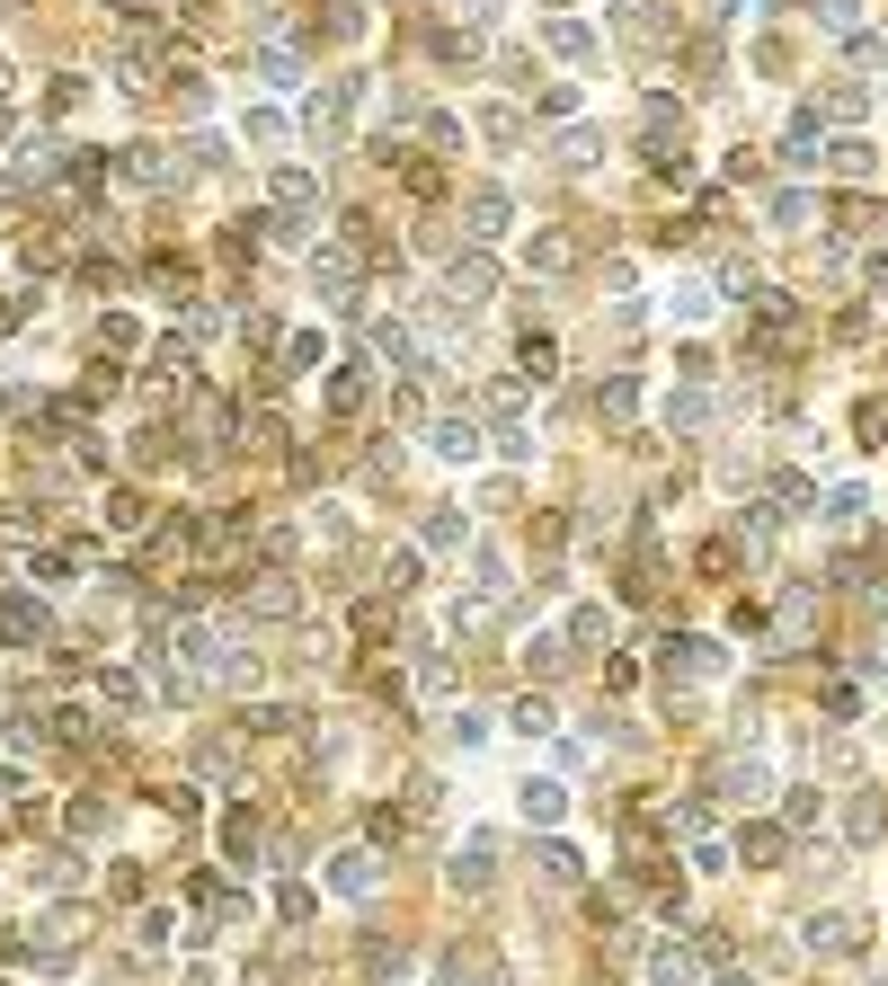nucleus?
Listing matches in <instances>:
<instances>
[{
	"label": "nucleus",
	"mask_w": 888,
	"mask_h": 986,
	"mask_svg": "<svg viewBox=\"0 0 888 986\" xmlns=\"http://www.w3.org/2000/svg\"><path fill=\"white\" fill-rule=\"evenodd\" d=\"M711 782H720V792H729V800H765V782H773V773H765L756 756H729V764H720Z\"/></svg>",
	"instance_id": "1"
},
{
	"label": "nucleus",
	"mask_w": 888,
	"mask_h": 986,
	"mask_svg": "<svg viewBox=\"0 0 888 986\" xmlns=\"http://www.w3.org/2000/svg\"><path fill=\"white\" fill-rule=\"evenodd\" d=\"M347 107H356V81H338V90H320V98H311V134L329 143L338 124H347Z\"/></svg>",
	"instance_id": "2"
},
{
	"label": "nucleus",
	"mask_w": 888,
	"mask_h": 986,
	"mask_svg": "<svg viewBox=\"0 0 888 986\" xmlns=\"http://www.w3.org/2000/svg\"><path fill=\"white\" fill-rule=\"evenodd\" d=\"M782 161H791V169H808V161H817V107H800V116H791V134H782Z\"/></svg>",
	"instance_id": "3"
},
{
	"label": "nucleus",
	"mask_w": 888,
	"mask_h": 986,
	"mask_svg": "<svg viewBox=\"0 0 888 986\" xmlns=\"http://www.w3.org/2000/svg\"><path fill=\"white\" fill-rule=\"evenodd\" d=\"M258 81H276V90H303V54H294V45H267V54H258Z\"/></svg>",
	"instance_id": "4"
},
{
	"label": "nucleus",
	"mask_w": 888,
	"mask_h": 986,
	"mask_svg": "<svg viewBox=\"0 0 888 986\" xmlns=\"http://www.w3.org/2000/svg\"><path fill=\"white\" fill-rule=\"evenodd\" d=\"M489 853H498L489 835H471V844H462V863H453V889H489Z\"/></svg>",
	"instance_id": "5"
},
{
	"label": "nucleus",
	"mask_w": 888,
	"mask_h": 986,
	"mask_svg": "<svg viewBox=\"0 0 888 986\" xmlns=\"http://www.w3.org/2000/svg\"><path fill=\"white\" fill-rule=\"evenodd\" d=\"M507 223H516V205H507L498 187H481V195H471V231H481V240H489V231H507Z\"/></svg>",
	"instance_id": "6"
},
{
	"label": "nucleus",
	"mask_w": 888,
	"mask_h": 986,
	"mask_svg": "<svg viewBox=\"0 0 888 986\" xmlns=\"http://www.w3.org/2000/svg\"><path fill=\"white\" fill-rule=\"evenodd\" d=\"M489 285H498V268H489V258H462V268H453V285H445V294H453V302H481Z\"/></svg>",
	"instance_id": "7"
},
{
	"label": "nucleus",
	"mask_w": 888,
	"mask_h": 986,
	"mask_svg": "<svg viewBox=\"0 0 888 986\" xmlns=\"http://www.w3.org/2000/svg\"><path fill=\"white\" fill-rule=\"evenodd\" d=\"M311 195H320V187H311V169H276V205H294V214H285V231L303 223V205H311Z\"/></svg>",
	"instance_id": "8"
},
{
	"label": "nucleus",
	"mask_w": 888,
	"mask_h": 986,
	"mask_svg": "<svg viewBox=\"0 0 888 986\" xmlns=\"http://www.w3.org/2000/svg\"><path fill=\"white\" fill-rule=\"evenodd\" d=\"M560 809H569V792H560V782H524V818H533V827H552Z\"/></svg>",
	"instance_id": "9"
},
{
	"label": "nucleus",
	"mask_w": 888,
	"mask_h": 986,
	"mask_svg": "<svg viewBox=\"0 0 888 986\" xmlns=\"http://www.w3.org/2000/svg\"><path fill=\"white\" fill-rule=\"evenodd\" d=\"M0 631H19V640H45V614L27 596H0Z\"/></svg>",
	"instance_id": "10"
},
{
	"label": "nucleus",
	"mask_w": 888,
	"mask_h": 986,
	"mask_svg": "<svg viewBox=\"0 0 888 986\" xmlns=\"http://www.w3.org/2000/svg\"><path fill=\"white\" fill-rule=\"evenodd\" d=\"M649 977H658V986H694V951H675V942H666V951L649 960Z\"/></svg>",
	"instance_id": "11"
},
{
	"label": "nucleus",
	"mask_w": 888,
	"mask_h": 986,
	"mask_svg": "<svg viewBox=\"0 0 888 986\" xmlns=\"http://www.w3.org/2000/svg\"><path fill=\"white\" fill-rule=\"evenodd\" d=\"M595 409H604V418H631V409H640V382H604Z\"/></svg>",
	"instance_id": "12"
},
{
	"label": "nucleus",
	"mask_w": 888,
	"mask_h": 986,
	"mask_svg": "<svg viewBox=\"0 0 888 986\" xmlns=\"http://www.w3.org/2000/svg\"><path fill=\"white\" fill-rule=\"evenodd\" d=\"M552 45H560L569 62H595V36H587V27H569V19H552Z\"/></svg>",
	"instance_id": "13"
},
{
	"label": "nucleus",
	"mask_w": 888,
	"mask_h": 986,
	"mask_svg": "<svg viewBox=\"0 0 888 986\" xmlns=\"http://www.w3.org/2000/svg\"><path fill=\"white\" fill-rule=\"evenodd\" d=\"M862 507H871V489H862V480H844V489L827 498V515H836V524H862Z\"/></svg>",
	"instance_id": "14"
},
{
	"label": "nucleus",
	"mask_w": 888,
	"mask_h": 986,
	"mask_svg": "<svg viewBox=\"0 0 888 986\" xmlns=\"http://www.w3.org/2000/svg\"><path fill=\"white\" fill-rule=\"evenodd\" d=\"M782 853H791L782 827H756V835H746V863H782Z\"/></svg>",
	"instance_id": "15"
},
{
	"label": "nucleus",
	"mask_w": 888,
	"mask_h": 986,
	"mask_svg": "<svg viewBox=\"0 0 888 986\" xmlns=\"http://www.w3.org/2000/svg\"><path fill=\"white\" fill-rule=\"evenodd\" d=\"M365 391H374V382H365V365H356V373L329 382V401H338V409H365Z\"/></svg>",
	"instance_id": "16"
},
{
	"label": "nucleus",
	"mask_w": 888,
	"mask_h": 986,
	"mask_svg": "<svg viewBox=\"0 0 888 986\" xmlns=\"http://www.w3.org/2000/svg\"><path fill=\"white\" fill-rule=\"evenodd\" d=\"M836 169L862 178V169H871V143H862V134H836Z\"/></svg>",
	"instance_id": "17"
},
{
	"label": "nucleus",
	"mask_w": 888,
	"mask_h": 986,
	"mask_svg": "<svg viewBox=\"0 0 888 986\" xmlns=\"http://www.w3.org/2000/svg\"><path fill=\"white\" fill-rule=\"evenodd\" d=\"M844 835L871 844V835H879V800H853V809H844Z\"/></svg>",
	"instance_id": "18"
},
{
	"label": "nucleus",
	"mask_w": 888,
	"mask_h": 986,
	"mask_svg": "<svg viewBox=\"0 0 888 986\" xmlns=\"http://www.w3.org/2000/svg\"><path fill=\"white\" fill-rule=\"evenodd\" d=\"M329 880H338V889H365V880H374V863H365V853H338V871H329Z\"/></svg>",
	"instance_id": "19"
},
{
	"label": "nucleus",
	"mask_w": 888,
	"mask_h": 986,
	"mask_svg": "<svg viewBox=\"0 0 888 986\" xmlns=\"http://www.w3.org/2000/svg\"><path fill=\"white\" fill-rule=\"evenodd\" d=\"M773 223H782V231H800V223H808V195H791V187H782V195H773Z\"/></svg>",
	"instance_id": "20"
},
{
	"label": "nucleus",
	"mask_w": 888,
	"mask_h": 986,
	"mask_svg": "<svg viewBox=\"0 0 888 986\" xmlns=\"http://www.w3.org/2000/svg\"><path fill=\"white\" fill-rule=\"evenodd\" d=\"M436 453H445V463H471V427H462V418H453V427H445V436H436Z\"/></svg>",
	"instance_id": "21"
},
{
	"label": "nucleus",
	"mask_w": 888,
	"mask_h": 986,
	"mask_svg": "<svg viewBox=\"0 0 888 986\" xmlns=\"http://www.w3.org/2000/svg\"><path fill=\"white\" fill-rule=\"evenodd\" d=\"M817 19H827V27H853V19H862V0H817Z\"/></svg>",
	"instance_id": "22"
},
{
	"label": "nucleus",
	"mask_w": 888,
	"mask_h": 986,
	"mask_svg": "<svg viewBox=\"0 0 888 986\" xmlns=\"http://www.w3.org/2000/svg\"><path fill=\"white\" fill-rule=\"evenodd\" d=\"M720 986H756V977H737V969H729V977H720Z\"/></svg>",
	"instance_id": "23"
}]
</instances>
